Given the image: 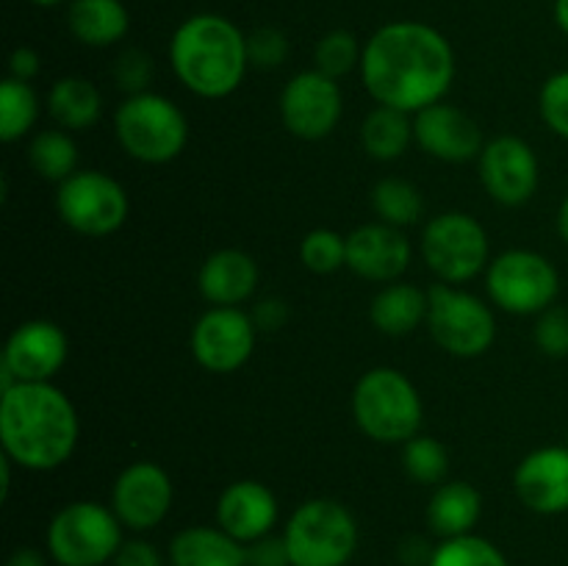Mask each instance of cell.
<instances>
[{
	"label": "cell",
	"mask_w": 568,
	"mask_h": 566,
	"mask_svg": "<svg viewBox=\"0 0 568 566\" xmlns=\"http://www.w3.org/2000/svg\"><path fill=\"white\" fill-rule=\"evenodd\" d=\"M122 522L109 505L78 499L48 525V553L59 566H103L122 547Z\"/></svg>",
	"instance_id": "cell-7"
},
{
	"label": "cell",
	"mask_w": 568,
	"mask_h": 566,
	"mask_svg": "<svg viewBox=\"0 0 568 566\" xmlns=\"http://www.w3.org/2000/svg\"><path fill=\"white\" fill-rule=\"evenodd\" d=\"M39 120V98L28 81L6 78L0 83V139L17 142Z\"/></svg>",
	"instance_id": "cell-30"
},
{
	"label": "cell",
	"mask_w": 568,
	"mask_h": 566,
	"mask_svg": "<svg viewBox=\"0 0 568 566\" xmlns=\"http://www.w3.org/2000/svg\"><path fill=\"white\" fill-rule=\"evenodd\" d=\"M31 3H37V6H44V9H50V6H59V3H64V0H31Z\"/></svg>",
	"instance_id": "cell-47"
},
{
	"label": "cell",
	"mask_w": 568,
	"mask_h": 566,
	"mask_svg": "<svg viewBox=\"0 0 568 566\" xmlns=\"http://www.w3.org/2000/svg\"><path fill=\"white\" fill-rule=\"evenodd\" d=\"M6 566H48L44 555L33 547H20L9 555Z\"/></svg>",
	"instance_id": "cell-44"
},
{
	"label": "cell",
	"mask_w": 568,
	"mask_h": 566,
	"mask_svg": "<svg viewBox=\"0 0 568 566\" xmlns=\"http://www.w3.org/2000/svg\"><path fill=\"white\" fill-rule=\"evenodd\" d=\"M286 320H288V305L283 303L281 297L261 300L258 309H255L253 314L255 327H261V331H277Z\"/></svg>",
	"instance_id": "cell-41"
},
{
	"label": "cell",
	"mask_w": 568,
	"mask_h": 566,
	"mask_svg": "<svg viewBox=\"0 0 568 566\" xmlns=\"http://www.w3.org/2000/svg\"><path fill=\"white\" fill-rule=\"evenodd\" d=\"M247 55L253 67L275 70V67H281L288 55L286 33L275 26L255 28L253 33H247Z\"/></svg>",
	"instance_id": "cell-38"
},
{
	"label": "cell",
	"mask_w": 568,
	"mask_h": 566,
	"mask_svg": "<svg viewBox=\"0 0 568 566\" xmlns=\"http://www.w3.org/2000/svg\"><path fill=\"white\" fill-rule=\"evenodd\" d=\"M372 209H375L377 220L386 225L408 228L419 222L425 200H422L419 189L405 178H383L372 189Z\"/></svg>",
	"instance_id": "cell-29"
},
{
	"label": "cell",
	"mask_w": 568,
	"mask_h": 566,
	"mask_svg": "<svg viewBox=\"0 0 568 566\" xmlns=\"http://www.w3.org/2000/svg\"><path fill=\"white\" fill-rule=\"evenodd\" d=\"M486 289L494 305L516 316H532L555 305L560 275L547 255L536 250H508L486 270Z\"/></svg>",
	"instance_id": "cell-10"
},
{
	"label": "cell",
	"mask_w": 568,
	"mask_h": 566,
	"mask_svg": "<svg viewBox=\"0 0 568 566\" xmlns=\"http://www.w3.org/2000/svg\"><path fill=\"white\" fill-rule=\"evenodd\" d=\"M277 109L288 133L305 142H316L336 131L344 98L336 78L320 70H303L283 87Z\"/></svg>",
	"instance_id": "cell-12"
},
{
	"label": "cell",
	"mask_w": 568,
	"mask_h": 566,
	"mask_svg": "<svg viewBox=\"0 0 568 566\" xmlns=\"http://www.w3.org/2000/svg\"><path fill=\"white\" fill-rule=\"evenodd\" d=\"M414 142L427 155L449 164L477 159L486 148L480 125L464 109L449 103H433L414 114Z\"/></svg>",
	"instance_id": "cell-17"
},
{
	"label": "cell",
	"mask_w": 568,
	"mask_h": 566,
	"mask_svg": "<svg viewBox=\"0 0 568 566\" xmlns=\"http://www.w3.org/2000/svg\"><path fill=\"white\" fill-rule=\"evenodd\" d=\"M408 236L403 228L386 225V222H369L355 228L347 236V266L358 277L372 283L399 281L410 264Z\"/></svg>",
	"instance_id": "cell-19"
},
{
	"label": "cell",
	"mask_w": 568,
	"mask_h": 566,
	"mask_svg": "<svg viewBox=\"0 0 568 566\" xmlns=\"http://www.w3.org/2000/svg\"><path fill=\"white\" fill-rule=\"evenodd\" d=\"M55 211L75 233L103 239L125 225L131 203L120 181L100 170H78L55 189Z\"/></svg>",
	"instance_id": "cell-11"
},
{
	"label": "cell",
	"mask_w": 568,
	"mask_h": 566,
	"mask_svg": "<svg viewBox=\"0 0 568 566\" xmlns=\"http://www.w3.org/2000/svg\"><path fill=\"white\" fill-rule=\"evenodd\" d=\"M166 560L170 566H247V547L220 525H192L172 536Z\"/></svg>",
	"instance_id": "cell-22"
},
{
	"label": "cell",
	"mask_w": 568,
	"mask_h": 566,
	"mask_svg": "<svg viewBox=\"0 0 568 566\" xmlns=\"http://www.w3.org/2000/svg\"><path fill=\"white\" fill-rule=\"evenodd\" d=\"M255 322L242 309L214 305L192 327L189 347L194 361L214 375L242 370L255 350Z\"/></svg>",
	"instance_id": "cell-13"
},
{
	"label": "cell",
	"mask_w": 568,
	"mask_h": 566,
	"mask_svg": "<svg viewBox=\"0 0 568 566\" xmlns=\"http://www.w3.org/2000/svg\"><path fill=\"white\" fill-rule=\"evenodd\" d=\"M369 320L386 336H408L427 320V292L414 283H386L372 297Z\"/></svg>",
	"instance_id": "cell-25"
},
{
	"label": "cell",
	"mask_w": 568,
	"mask_h": 566,
	"mask_svg": "<svg viewBox=\"0 0 568 566\" xmlns=\"http://www.w3.org/2000/svg\"><path fill=\"white\" fill-rule=\"evenodd\" d=\"M558 233L560 239L568 244V194L564 198V203H560L558 209Z\"/></svg>",
	"instance_id": "cell-46"
},
{
	"label": "cell",
	"mask_w": 568,
	"mask_h": 566,
	"mask_svg": "<svg viewBox=\"0 0 568 566\" xmlns=\"http://www.w3.org/2000/svg\"><path fill=\"white\" fill-rule=\"evenodd\" d=\"M361 55H364V48L358 44L353 31H344V28H336V31H327L325 37L316 42L314 59L316 70L325 72L331 78H344L361 67Z\"/></svg>",
	"instance_id": "cell-34"
},
{
	"label": "cell",
	"mask_w": 568,
	"mask_h": 566,
	"mask_svg": "<svg viewBox=\"0 0 568 566\" xmlns=\"http://www.w3.org/2000/svg\"><path fill=\"white\" fill-rule=\"evenodd\" d=\"M111 75H114L116 87L125 89L128 94L148 92L150 81H153V59L142 48H128L116 55Z\"/></svg>",
	"instance_id": "cell-37"
},
{
	"label": "cell",
	"mask_w": 568,
	"mask_h": 566,
	"mask_svg": "<svg viewBox=\"0 0 568 566\" xmlns=\"http://www.w3.org/2000/svg\"><path fill=\"white\" fill-rule=\"evenodd\" d=\"M358 70L377 105L416 114L442 103L449 92L455 81V50L427 22H386L366 39Z\"/></svg>",
	"instance_id": "cell-1"
},
{
	"label": "cell",
	"mask_w": 568,
	"mask_h": 566,
	"mask_svg": "<svg viewBox=\"0 0 568 566\" xmlns=\"http://www.w3.org/2000/svg\"><path fill=\"white\" fill-rule=\"evenodd\" d=\"M70 342L67 333L50 320L22 322L6 338L3 366L17 383H48L67 364Z\"/></svg>",
	"instance_id": "cell-16"
},
{
	"label": "cell",
	"mask_w": 568,
	"mask_h": 566,
	"mask_svg": "<svg viewBox=\"0 0 568 566\" xmlns=\"http://www.w3.org/2000/svg\"><path fill=\"white\" fill-rule=\"evenodd\" d=\"M258 286V264L250 253L236 247H225L211 253L197 272V289L209 303L231 305L253 297Z\"/></svg>",
	"instance_id": "cell-21"
},
{
	"label": "cell",
	"mask_w": 568,
	"mask_h": 566,
	"mask_svg": "<svg viewBox=\"0 0 568 566\" xmlns=\"http://www.w3.org/2000/svg\"><path fill=\"white\" fill-rule=\"evenodd\" d=\"M353 416L364 436L381 444H405L419 436L425 405L408 375L394 366H375L355 383Z\"/></svg>",
	"instance_id": "cell-4"
},
{
	"label": "cell",
	"mask_w": 568,
	"mask_h": 566,
	"mask_svg": "<svg viewBox=\"0 0 568 566\" xmlns=\"http://www.w3.org/2000/svg\"><path fill=\"white\" fill-rule=\"evenodd\" d=\"M48 111L64 131H89L103 117V98L89 78L67 75L50 87Z\"/></svg>",
	"instance_id": "cell-26"
},
{
	"label": "cell",
	"mask_w": 568,
	"mask_h": 566,
	"mask_svg": "<svg viewBox=\"0 0 568 566\" xmlns=\"http://www.w3.org/2000/svg\"><path fill=\"white\" fill-rule=\"evenodd\" d=\"M114 131L122 150L142 164H166L189 142L186 114L155 92L128 94L114 111Z\"/></svg>",
	"instance_id": "cell-5"
},
{
	"label": "cell",
	"mask_w": 568,
	"mask_h": 566,
	"mask_svg": "<svg viewBox=\"0 0 568 566\" xmlns=\"http://www.w3.org/2000/svg\"><path fill=\"white\" fill-rule=\"evenodd\" d=\"M488 233L466 211H444L433 216L422 233V255L442 283L471 281L488 266Z\"/></svg>",
	"instance_id": "cell-9"
},
{
	"label": "cell",
	"mask_w": 568,
	"mask_h": 566,
	"mask_svg": "<svg viewBox=\"0 0 568 566\" xmlns=\"http://www.w3.org/2000/svg\"><path fill=\"white\" fill-rule=\"evenodd\" d=\"M170 67L192 94L222 100L247 75V37L227 17L211 11L192 14L172 33Z\"/></svg>",
	"instance_id": "cell-3"
},
{
	"label": "cell",
	"mask_w": 568,
	"mask_h": 566,
	"mask_svg": "<svg viewBox=\"0 0 568 566\" xmlns=\"http://www.w3.org/2000/svg\"><path fill=\"white\" fill-rule=\"evenodd\" d=\"M114 566H164V558L148 538H125L116 549Z\"/></svg>",
	"instance_id": "cell-40"
},
{
	"label": "cell",
	"mask_w": 568,
	"mask_h": 566,
	"mask_svg": "<svg viewBox=\"0 0 568 566\" xmlns=\"http://www.w3.org/2000/svg\"><path fill=\"white\" fill-rule=\"evenodd\" d=\"M300 261L305 270L316 275H331L347 266V236L331 231V228H316L305 233L300 242Z\"/></svg>",
	"instance_id": "cell-33"
},
{
	"label": "cell",
	"mask_w": 568,
	"mask_h": 566,
	"mask_svg": "<svg viewBox=\"0 0 568 566\" xmlns=\"http://www.w3.org/2000/svg\"><path fill=\"white\" fill-rule=\"evenodd\" d=\"M555 22L568 37V0H555Z\"/></svg>",
	"instance_id": "cell-45"
},
{
	"label": "cell",
	"mask_w": 568,
	"mask_h": 566,
	"mask_svg": "<svg viewBox=\"0 0 568 566\" xmlns=\"http://www.w3.org/2000/svg\"><path fill=\"white\" fill-rule=\"evenodd\" d=\"M175 499L170 475L153 461H136L125 466L111 488V511L122 527L144 533L166 519Z\"/></svg>",
	"instance_id": "cell-15"
},
{
	"label": "cell",
	"mask_w": 568,
	"mask_h": 566,
	"mask_svg": "<svg viewBox=\"0 0 568 566\" xmlns=\"http://www.w3.org/2000/svg\"><path fill=\"white\" fill-rule=\"evenodd\" d=\"M361 142L369 159L397 161L414 142V120L392 105H375L361 125Z\"/></svg>",
	"instance_id": "cell-27"
},
{
	"label": "cell",
	"mask_w": 568,
	"mask_h": 566,
	"mask_svg": "<svg viewBox=\"0 0 568 566\" xmlns=\"http://www.w3.org/2000/svg\"><path fill=\"white\" fill-rule=\"evenodd\" d=\"M403 466L408 472L410 481L425 483V486H436L444 481L449 469V455L444 444L433 436H414L405 442L403 447Z\"/></svg>",
	"instance_id": "cell-32"
},
{
	"label": "cell",
	"mask_w": 568,
	"mask_h": 566,
	"mask_svg": "<svg viewBox=\"0 0 568 566\" xmlns=\"http://www.w3.org/2000/svg\"><path fill=\"white\" fill-rule=\"evenodd\" d=\"M427 331L433 342L458 358L488 353L497 338V320L477 294L453 283H433L427 289Z\"/></svg>",
	"instance_id": "cell-8"
},
{
	"label": "cell",
	"mask_w": 568,
	"mask_h": 566,
	"mask_svg": "<svg viewBox=\"0 0 568 566\" xmlns=\"http://www.w3.org/2000/svg\"><path fill=\"white\" fill-rule=\"evenodd\" d=\"M283 538L292 566H347L358 549V525L347 505L316 497L297 505Z\"/></svg>",
	"instance_id": "cell-6"
},
{
	"label": "cell",
	"mask_w": 568,
	"mask_h": 566,
	"mask_svg": "<svg viewBox=\"0 0 568 566\" xmlns=\"http://www.w3.org/2000/svg\"><path fill=\"white\" fill-rule=\"evenodd\" d=\"M67 28L87 48H111L131 31V14L122 0H70Z\"/></svg>",
	"instance_id": "cell-23"
},
{
	"label": "cell",
	"mask_w": 568,
	"mask_h": 566,
	"mask_svg": "<svg viewBox=\"0 0 568 566\" xmlns=\"http://www.w3.org/2000/svg\"><path fill=\"white\" fill-rule=\"evenodd\" d=\"M538 350L549 358H566L568 355V309L564 305H549L538 314L536 331H532Z\"/></svg>",
	"instance_id": "cell-36"
},
{
	"label": "cell",
	"mask_w": 568,
	"mask_h": 566,
	"mask_svg": "<svg viewBox=\"0 0 568 566\" xmlns=\"http://www.w3.org/2000/svg\"><path fill=\"white\" fill-rule=\"evenodd\" d=\"M78 436L75 405L50 381L14 383L0 394V444L22 469H59L75 453Z\"/></svg>",
	"instance_id": "cell-2"
},
{
	"label": "cell",
	"mask_w": 568,
	"mask_h": 566,
	"mask_svg": "<svg viewBox=\"0 0 568 566\" xmlns=\"http://www.w3.org/2000/svg\"><path fill=\"white\" fill-rule=\"evenodd\" d=\"M277 522V499L258 481H236L216 499V525L236 542L250 544L270 536Z\"/></svg>",
	"instance_id": "cell-20"
},
{
	"label": "cell",
	"mask_w": 568,
	"mask_h": 566,
	"mask_svg": "<svg viewBox=\"0 0 568 566\" xmlns=\"http://www.w3.org/2000/svg\"><path fill=\"white\" fill-rule=\"evenodd\" d=\"M28 161L39 178L61 183L78 172V144L64 128L39 131L28 144Z\"/></svg>",
	"instance_id": "cell-28"
},
{
	"label": "cell",
	"mask_w": 568,
	"mask_h": 566,
	"mask_svg": "<svg viewBox=\"0 0 568 566\" xmlns=\"http://www.w3.org/2000/svg\"><path fill=\"white\" fill-rule=\"evenodd\" d=\"M516 497L525 508L541 516L568 511V447L547 444L519 461L514 472Z\"/></svg>",
	"instance_id": "cell-18"
},
{
	"label": "cell",
	"mask_w": 568,
	"mask_h": 566,
	"mask_svg": "<svg viewBox=\"0 0 568 566\" xmlns=\"http://www.w3.org/2000/svg\"><path fill=\"white\" fill-rule=\"evenodd\" d=\"M244 547H247V566H292L283 536H272L270 533V536L255 538Z\"/></svg>",
	"instance_id": "cell-39"
},
{
	"label": "cell",
	"mask_w": 568,
	"mask_h": 566,
	"mask_svg": "<svg viewBox=\"0 0 568 566\" xmlns=\"http://www.w3.org/2000/svg\"><path fill=\"white\" fill-rule=\"evenodd\" d=\"M433 549L436 547H427L419 536H408L403 544H399V558H403L408 566H427Z\"/></svg>",
	"instance_id": "cell-43"
},
{
	"label": "cell",
	"mask_w": 568,
	"mask_h": 566,
	"mask_svg": "<svg viewBox=\"0 0 568 566\" xmlns=\"http://www.w3.org/2000/svg\"><path fill=\"white\" fill-rule=\"evenodd\" d=\"M483 514V497L471 483H438L427 503V525L438 538H458L475 530Z\"/></svg>",
	"instance_id": "cell-24"
},
{
	"label": "cell",
	"mask_w": 568,
	"mask_h": 566,
	"mask_svg": "<svg viewBox=\"0 0 568 566\" xmlns=\"http://www.w3.org/2000/svg\"><path fill=\"white\" fill-rule=\"evenodd\" d=\"M480 183L499 205H525L532 200L541 178L538 155L521 137H497L477 155Z\"/></svg>",
	"instance_id": "cell-14"
},
{
	"label": "cell",
	"mask_w": 568,
	"mask_h": 566,
	"mask_svg": "<svg viewBox=\"0 0 568 566\" xmlns=\"http://www.w3.org/2000/svg\"><path fill=\"white\" fill-rule=\"evenodd\" d=\"M427 566H510L503 549L488 538L466 533L458 538H442Z\"/></svg>",
	"instance_id": "cell-31"
},
{
	"label": "cell",
	"mask_w": 568,
	"mask_h": 566,
	"mask_svg": "<svg viewBox=\"0 0 568 566\" xmlns=\"http://www.w3.org/2000/svg\"><path fill=\"white\" fill-rule=\"evenodd\" d=\"M538 109H541V120L547 122L549 131L568 142V70L555 72L544 81Z\"/></svg>",
	"instance_id": "cell-35"
},
{
	"label": "cell",
	"mask_w": 568,
	"mask_h": 566,
	"mask_svg": "<svg viewBox=\"0 0 568 566\" xmlns=\"http://www.w3.org/2000/svg\"><path fill=\"white\" fill-rule=\"evenodd\" d=\"M39 70H42V59H39V53L33 48H17L14 53H11L9 59L11 78L31 83L33 78L39 75Z\"/></svg>",
	"instance_id": "cell-42"
}]
</instances>
